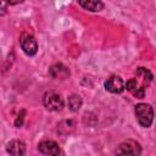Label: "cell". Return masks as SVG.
<instances>
[{
	"mask_svg": "<svg viewBox=\"0 0 156 156\" xmlns=\"http://www.w3.org/2000/svg\"><path fill=\"white\" fill-rule=\"evenodd\" d=\"M152 80V74L149 69L144 68V67H139L136 69L135 77L129 79L124 88H127V90H129L135 98L141 99L145 95V89L149 87V84Z\"/></svg>",
	"mask_w": 156,
	"mask_h": 156,
	"instance_id": "6da1fadb",
	"label": "cell"
},
{
	"mask_svg": "<svg viewBox=\"0 0 156 156\" xmlns=\"http://www.w3.org/2000/svg\"><path fill=\"white\" fill-rule=\"evenodd\" d=\"M134 113H135L138 123L141 127L149 128L151 126L152 119H154V111H152L151 105H149V104H138L135 106Z\"/></svg>",
	"mask_w": 156,
	"mask_h": 156,
	"instance_id": "7a4b0ae2",
	"label": "cell"
},
{
	"mask_svg": "<svg viewBox=\"0 0 156 156\" xmlns=\"http://www.w3.org/2000/svg\"><path fill=\"white\" fill-rule=\"evenodd\" d=\"M141 146L138 141L128 139L121 143L116 150V156H140Z\"/></svg>",
	"mask_w": 156,
	"mask_h": 156,
	"instance_id": "3957f363",
	"label": "cell"
},
{
	"mask_svg": "<svg viewBox=\"0 0 156 156\" xmlns=\"http://www.w3.org/2000/svg\"><path fill=\"white\" fill-rule=\"evenodd\" d=\"M43 104L44 106L50 111H61L63 107V100L61 95H58L55 91H48L43 96Z\"/></svg>",
	"mask_w": 156,
	"mask_h": 156,
	"instance_id": "277c9868",
	"label": "cell"
},
{
	"mask_svg": "<svg viewBox=\"0 0 156 156\" xmlns=\"http://www.w3.org/2000/svg\"><path fill=\"white\" fill-rule=\"evenodd\" d=\"M20 44H21V48H22L23 52L28 56H34L38 51L37 40L32 34H28V33L22 34L21 38H20Z\"/></svg>",
	"mask_w": 156,
	"mask_h": 156,
	"instance_id": "5b68a950",
	"label": "cell"
},
{
	"mask_svg": "<svg viewBox=\"0 0 156 156\" xmlns=\"http://www.w3.org/2000/svg\"><path fill=\"white\" fill-rule=\"evenodd\" d=\"M105 89L112 94H119L124 90V83L121 77L118 76H111L105 82Z\"/></svg>",
	"mask_w": 156,
	"mask_h": 156,
	"instance_id": "8992f818",
	"label": "cell"
},
{
	"mask_svg": "<svg viewBox=\"0 0 156 156\" xmlns=\"http://www.w3.org/2000/svg\"><path fill=\"white\" fill-rule=\"evenodd\" d=\"M38 149L41 154L48 155V156H60L61 150L57 145V143L52 141V140H44L41 143H39Z\"/></svg>",
	"mask_w": 156,
	"mask_h": 156,
	"instance_id": "52a82bcc",
	"label": "cell"
},
{
	"mask_svg": "<svg viewBox=\"0 0 156 156\" xmlns=\"http://www.w3.org/2000/svg\"><path fill=\"white\" fill-rule=\"evenodd\" d=\"M6 151L10 156H24L26 154V145L23 141L13 139L6 145Z\"/></svg>",
	"mask_w": 156,
	"mask_h": 156,
	"instance_id": "ba28073f",
	"label": "cell"
},
{
	"mask_svg": "<svg viewBox=\"0 0 156 156\" xmlns=\"http://www.w3.org/2000/svg\"><path fill=\"white\" fill-rule=\"evenodd\" d=\"M78 4L83 9L91 11V12H98L104 9V2L101 1H78Z\"/></svg>",
	"mask_w": 156,
	"mask_h": 156,
	"instance_id": "9c48e42d",
	"label": "cell"
},
{
	"mask_svg": "<svg viewBox=\"0 0 156 156\" xmlns=\"http://www.w3.org/2000/svg\"><path fill=\"white\" fill-rule=\"evenodd\" d=\"M50 74H51L54 78H66V77L69 74V72H68V69H67L63 65L57 63V65H55V66L51 67Z\"/></svg>",
	"mask_w": 156,
	"mask_h": 156,
	"instance_id": "30bf717a",
	"label": "cell"
},
{
	"mask_svg": "<svg viewBox=\"0 0 156 156\" xmlns=\"http://www.w3.org/2000/svg\"><path fill=\"white\" fill-rule=\"evenodd\" d=\"M82 104H83V100L78 94H72L68 98V107L72 111H78L82 107Z\"/></svg>",
	"mask_w": 156,
	"mask_h": 156,
	"instance_id": "8fae6325",
	"label": "cell"
},
{
	"mask_svg": "<svg viewBox=\"0 0 156 156\" xmlns=\"http://www.w3.org/2000/svg\"><path fill=\"white\" fill-rule=\"evenodd\" d=\"M6 6H7L6 2L0 1V15H4V13H5V11H6Z\"/></svg>",
	"mask_w": 156,
	"mask_h": 156,
	"instance_id": "7c38bea8",
	"label": "cell"
}]
</instances>
